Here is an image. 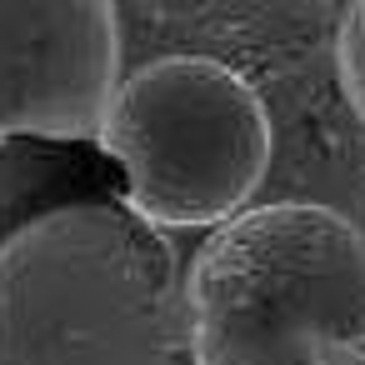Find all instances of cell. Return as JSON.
Wrapping results in <instances>:
<instances>
[{
    "instance_id": "cell-1",
    "label": "cell",
    "mask_w": 365,
    "mask_h": 365,
    "mask_svg": "<svg viewBox=\"0 0 365 365\" xmlns=\"http://www.w3.org/2000/svg\"><path fill=\"white\" fill-rule=\"evenodd\" d=\"M0 365H200L165 230L71 200L0 245Z\"/></svg>"
},
{
    "instance_id": "cell-2",
    "label": "cell",
    "mask_w": 365,
    "mask_h": 365,
    "mask_svg": "<svg viewBox=\"0 0 365 365\" xmlns=\"http://www.w3.org/2000/svg\"><path fill=\"white\" fill-rule=\"evenodd\" d=\"M200 365H335L365 345V240L325 205H255L215 225L185 275Z\"/></svg>"
},
{
    "instance_id": "cell-3",
    "label": "cell",
    "mask_w": 365,
    "mask_h": 365,
    "mask_svg": "<svg viewBox=\"0 0 365 365\" xmlns=\"http://www.w3.org/2000/svg\"><path fill=\"white\" fill-rule=\"evenodd\" d=\"M125 205L155 230L225 225L270 165V115L255 86L210 56H165L120 81L101 130Z\"/></svg>"
},
{
    "instance_id": "cell-4",
    "label": "cell",
    "mask_w": 365,
    "mask_h": 365,
    "mask_svg": "<svg viewBox=\"0 0 365 365\" xmlns=\"http://www.w3.org/2000/svg\"><path fill=\"white\" fill-rule=\"evenodd\" d=\"M115 91V0H0V145L101 140Z\"/></svg>"
},
{
    "instance_id": "cell-5",
    "label": "cell",
    "mask_w": 365,
    "mask_h": 365,
    "mask_svg": "<svg viewBox=\"0 0 365 365\" xmlns=\"http://www.w3.org/2000/svg\"><path fill=\"white\" fill-rule=\"evenodd\" d=\"M81 190H96V175H86L71 145H0V245L56 205L101 200Z\"/></svg>"
},
{
    "instance_id": "cell-6",
    "label": "cell",
    "mask_w": 365,
    "mask_h": 365,
    "mask_svg": "<svg viewBox=\"0 0 365 365\" xmlns=\"http://www.w3.org/2000/svg\"><path fill=\"white\" fill-rule=\"evenodd\" d=\"M335 61H340V86H345V96H350L355 115L365 120V0H350L345 16H340Z\"/></svg>"
},
{
    "instance_id": "cell-7",
    "label": "cell",
    "mask_w": 365,
    "mask_h": 365,
    "mask_svg": "<svg viewBox=\"0 0 365 365\" xmlns=\"http://www.w3.org/2000/svg\"><path fill=\"white\" fill-rule=\"evenodd\" d=\"M135 11H145L150 21H195V16H205L215 0H130Z\"/></svg>"
},
{
    "instance_id": "cell-8",
    "label": "cell",
    "mask_w": 365,
    "mask_h": 365,
    "mask_svg": "<svg viewBox=\"0 0 365 365\" xmlns=\"http://www.w3.org/2000/svg\"><path fill=\"white\" fill-rule=\"evenodd\" d=\"M355 205H360V215H355V230H360V240H365V180H360V190H355Z\"/></svg>"
}]
</instances>
